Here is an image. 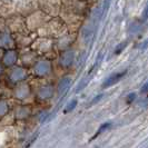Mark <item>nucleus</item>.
<instances>
[{
    "label": "nucleus",
    "instance_id": "7",
    "mask_svg": "<svg viewBox=\"0 0 148 148\" xmlns=\"http://www.w3.org/2000/svg\"><path fill=\"white\" fill-rule=\"evenodd\" d=\"M52 94V88L51 87H48V86H46L45 88H42L40 90V92H39V95L42 97V98H48V97H50Z\"/></svg>",
    "mask_w": 148,
    "mask_h": 148
},
{
    "label": "nucleus",
    "instance_id": "12",
    "mask_svg": "<svg viewBox=\"0 0 148 148\" xmlns=\"http://www.w3.org/2000/svg\"><path fill=\"white\" fill-rule=\"evenodd\" d=\"M125 47H126V42H124V44H121L120 46H118V47L116 48V51H115V52H116V55L120 53V52L123 51V49H124Z\"/></svg>",
    "mask_w": 148,
    "mask_h": 148
},
{
    "label": "nucleus",
    "instance_id": "1",
    "mask_svg": "<svg viewBox=\"0 0 148 148\" xmlns=\"http://www.w3.org/2000/svg\"><path fill=\"white\" fill-rule=\"evenodd\" d=\"M127 74V71H121V73H117V74H114L109 76L106 80L104 82L103 84V88H108V87H111V86H114L115 84H117L119 80H121L124 77H125V75Z\"/></svg>",
    "mask_w": 148,
    "mask_h": 148
},
{
    "label": "nucleus",
    "instance_id": "3",
    "mask_svg": "<svg viewBox=\"0 0 148 148\" xmlns=\"http://www.w3.org/2000/svg\"><path fill=\"white\" fill-rule=\"evenodd\" d=\"M74 61V52L73 51H67L62 55L61 59H60V64L64 67H69Z\"/></svg>",
    "mask_w": 148,
    "mask_h": 148
},
{
    "label": "nucleus",
    "instance_id": "9",
    "mask_svg": "<svg viewBox=\"0 0 148 148\" xmlns=\"http://www.w3.org/2000/svg\"><path fill=\"white\" fill-rule=\"evenodd\" d=\"M110 127H111V123H105V124H103L101 126L99 127V129H98L97 134L95 135V137H96V136H98L100 133H104V132H106V130H107L108 128H110ZM95 137H94V138H95Z\"/></svg>",
    "mask_w": 148,
    "mask_h": 148
},
{
    "label": "nucleus",
    "instance_id": "8",
    "mask_svg": "<svg viewBox=\"0 0 148 148\" xmlns=\"http://www.w3.org/2000/svg\"><path fill=\"white\" fill-rule=\"evenodd\" d=\"M76 106H77V100H76V99H74V100H71L69 104L67 105V107L65 108L64 112H65V114H68V112H70L71 110H74Z\"/></svg>",
    "mask_w": 148,
    "mask_h": 148
},
{
    "label": "nucleus",
    "instance_id": "16",
    "mask_svg": "<svg viewBox=\"0 0 148 148\" xmlns=\"http://www.w3.org/2000/svg\"><path fill=\"white\" fill-rule=\"evenodd\" d=\"M1 71H2V67L0 66V74H1Z\"/></svg>",
    "mask_w": 148,
    "mask_h": 148
},
{
    "label": "nucleus",
    "instance_id": "11",
    "mask_svg": "<svg viewBox=\"0 0 148 148\" xmlns=\"http://www.w3.org/2000/svg\"><path fill=\"white\" fill-rule=\"evenodd\" d=\"M148 19V2L146 5V7L144 9V12H143V20H147Z\"/></svg>",
    "mask_w": 148,
    "mask_h": 148
},
{
    "label": "nucleus",
    "instance_id": "2",
    "mask_svg": "<svg viewBox=\"0 0 148 148\" xmlns=\"http://www.w3.org/2000/svg\"><path fill=\"white\" fill-rule=\"evenodd\" d=\"M35 70H36V73H37L38 75L42 76V75H46L49 73V70H50V65H49L48 62H46V61L38 62L36 68H35Z\"/></svg>",
    "mask_w": 148,
    "mask_h": 148
},
{
    "label": "nucleus",
    "instance_id": "10",
    "mask_svg": "<svg viewBox=\"0 0 148 148\" xmlns=\"http://www.w3.org/2000/svg\"><path fill=\"white\" fill-rule=\"evenodd\" d=\"M8 110V106L6 105V103H0V115H3V114H6Z\"/></svg>",
    "mask_w": 148,
    "mask_h": 148
},
{
    "label": "nucleus",
    "instance_id": "15",
    "mask_svg": "<svg viewBox=\"0 0 148 148\" xmlns=\"http://www.w3.org/2000/svg\"><path fill=\"white\" fill-rule=\"evenodd\" d=\"M147 47H148V40H146V41L140 46V48L141 49H145V48H147Z\"/></svg>",
    "mask_w": 148,
    "mask_h": 148
},
{
    "label": "nucleus",
    "instance_id": "6",
    "mask_svg": "<svg viewBox=\"0 0 148 148\" xmlns=\"http://www.w3.org/2000/svg\"><path fill=\"white\" fill-rule=\"evenodd\" d=\"M23 77H25V71L22 70L21 68H17V69H15V70L11 73V78H12L14 80H16V82L21 80Z\"/></svg>",
    "mask_w": 148,
    "mask_h": 148
},
{
    "label": "nucleus",
    "instance_id": "14",
    "mask_svg": "<svg viewBox=\"0 0 148 148\" xmlns=\"http://www.w3.org/2000/svg\"><path fill=\"white\" fill-rule=\"evenodd\" d=\"M135 97H136V95L135 94H130L129 96H128V98H127V104H132L133 103V100L135 99Z\"/></svg>",
    "mask_w": 148,
    "mask_h": 148
},
{
    "label": "nucleus",
    "instance_id": "4",
    "mask_svg": "<svg viewBox=\"0 0 148 148\" xmlns=\"http://www.w3.org/2000/svg\"><path fill=\"white\" fill-rule=\"evenodd\" d=\"M70 78H64L61 82H60L59 86H58V92L59 95H64L67 90L69 89V86H70Z\"/></svg>",
    "mask_w": 148,
    "mask_h": 148
},
{
    "label": "nucleus",
    "instance_id": "13",
    "mask_svg": "<svg viewBox=\"0 0 148 148\" xmlns=\"http://www.w3.org/2000/svg\"><path fill=\"white\" fill-rule=\"evenodd\" d=\"M103 96H104L103 94H100V95H98V96H97L96 98H94V99L91 100V103H90V105H95V104H96V103H97V101H99V100H100V99L103 98Z\"/></svg>",
    "mask_w": 148,
    "mask_h": 148
},
{
    "label": "nucleus",
    "instance_id": "5",
    "mask_svg": "<svg viewBox=\"0 0 148 148\" xmlns=\"http://www.w3.org/2000/svg\"><path fill=\"white\" fill-rule=\"evenodd\" d=\"M16 60H17V53L14 50H9L5 56V62L9 66H11L15 64Z\"/></svg>",
    "mask_w": 148,
    "mask_h": 148
}]
</instances>
